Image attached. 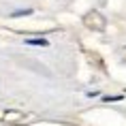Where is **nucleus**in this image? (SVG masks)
Instances as JSON below:
<instances>
[{
  "label": "nucleus",
  "instance_id": "20e7f679",
  "mask_svg": "<svg viewBox=\"0 0 126 126\" xmlns=\"http://www.w3.org/2000/svg\"><path fill=\"white\" fill-rule=\"evenodd\" d=\"M30 13H32V9H21V11L11 13V17H24V15H30Z\"/></svg>",
  "mask_w": 126,
  "mask_h": 126
},
{
  "label": "nucleus",
  "instance_id": "39448f33",
  "mask_svg": "<svg viewBox=\"0 0 126 126\" xmlns=\"http://www.w3.org/2000/svg\"><path fill=\"white\" fill-rule=\"evenodd\" d=\"M122 98H124L122 94H118V96H103V100H107V103H109V100H122Z\"/></svg>",
  "mask_w": 126,
  "mask_h": 126
},
{
  "label": "nucleus",
  "instance_id": "7ed1b4c3",
  "mask_svg": "<svg viewBox=\"0 0 126 126\" xmlns=\"http://www.w3.org/2000/svg\"><path fill=\"white\" fill-rule=\"evenodd\" d=\"M26 45H34V47H47L49 43H47L45 39H28Z\"/></svg>",
  "mask_w": 126,
  "mask_h": 126
},
{
  "label": "nucleus",
  "instance_id": "f03ea898",
  "mask_svg": "<svg viewBox=\"0 0 126 126\" xmlns=\"http://www.w3.org/2000/svg\"><path fill=\"white\" fill-rule=\"evenodd\" d=\"M26 120V115L21 111H15V109H9V111L2 113V124L4 126H13V124H19V122H24Z\"/></svg>",
  "mask_w": 126,
  "mask_h": 126
},
{
  "label": "nucleus",
  "instance_id": "f257e3e1",
  "mask_svg": "<svg viewBox=\"0 0 126 126\" xmlns=\"http://www.w3.org/2000/svg\"><path fill=\"white\" fill-rule=\"evenodd\" d=\"M83 24L92 30H105V17L98 13V11H90V13L83 17Z\"/></svg>",
  "mask_w": 126,
  "mask_h": 126
}]
</instances>
